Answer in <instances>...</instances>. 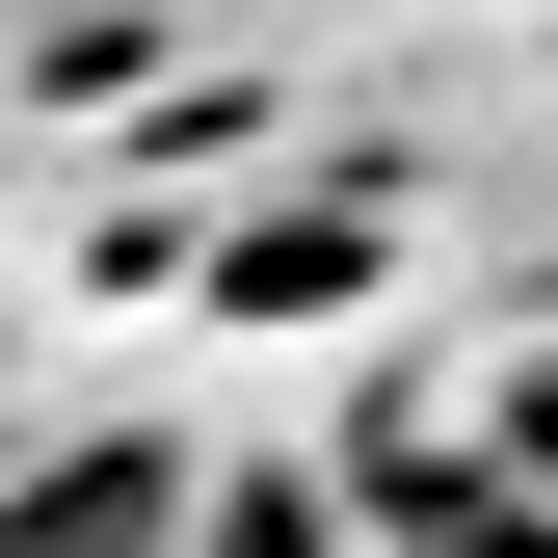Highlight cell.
<instances>
[{"label":"cell","mask_w":558,"mask_h":558,"mask_svg":"<svg viewBox=\"0 0 558 558\" xmlns=\"http://www.w3.org/2000/svg\"><path fill=\"white\" fill-rule=\"evenodd\" d=\"M345 532H373V558H558V532L506 506V452H373V478H345Z\"/></svg>","instance_id":"1"},{"label":"cell","mask_w":558,"mask_h":558,"mask_svg":"<svg viewBox=\"0 0 558 558\" xmlns=\"http://www.w3.org/2000/svg\"><path fill=\"white\" fill-rule=\"evenodd\" d=\"M0 558H186V452H53L0 506Z\"/></svg>","instance_id":"2"},{"label":"cell","mask_w":558,"mask_h":558,"mask_svg":"<svg viewBox=\"0 0 558 558\" xmlns=\"http://www.w3.org/2000/svg\"><path fill=\"white\" fill-rule=\"evenodd\" d=\"M186 558H345L319 478H186Z\"/></svg>","instance_id":"3"}]
</instances>
